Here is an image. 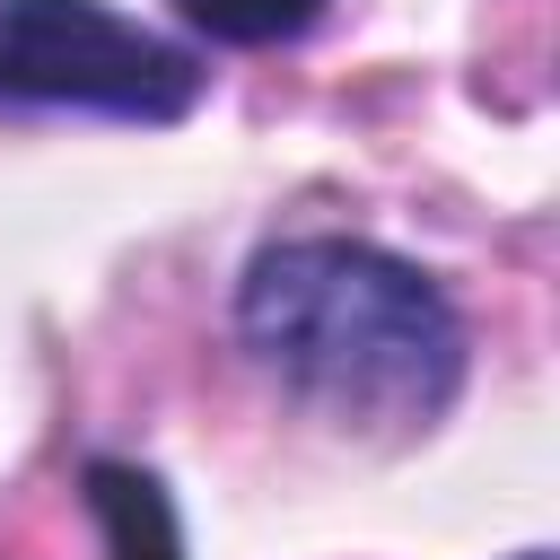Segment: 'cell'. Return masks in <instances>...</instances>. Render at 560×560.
<instances>
[{
	"mask_svg": "<svg viewBox=\"0 0 560 560\" xmlns=\"http://www.w3.org/2000/svg\"><path fill=\"white\" fill-rule=\"evenodd\" d=\"M175 9L219 44H289L324 18V0H175Z\"/></svg>",
	"mask_w": 560,
	"mask_h": 560,
	"instance_id": "obj_4",
	"label": "cell"
},
{
	"mask_svg": "<svg viewBox=\"0 0 560 560\" xmlns=\"http://www.w3.org/2000/svg\"><path fill=\"white\" fill-rule=\"evenodd\" d=\"M245 350L341 420H438L464 385V324L429 271L359 236H289L236 289Z\"/></svg>",
	"mask_w": 560,
	"mask_h": 560,
	"instance_id": "obj_1",
	"label": "cell"
},
{
	"mask_svg": "<svg viewBox=\"0 0 560 560\" xmlns=\"http://www.w3.org/2000/svg\"><path fill=\"white\" fill-rule=\"evenodd\" d=\"M525 560H551V551H525Z\"/></svg>",
	"mask_w": 560,
	"mask_h": 560,
	"instance_id": "obj_5",
	"label": "cell"
},
{
	"mask_svg": "<svg viewBox=\"0 0 560 560\" xmlns=\"http://www.w3.org/2000/svg\"><path fill=\"white\" fill-rule=\"evenodd\" d=\"M88 516L105 525V560H184L175 508L140 464H88Z\"/></svg>",
	"mask_w": 560,
	"mask_h": 560,
	"instance_id": "obj_3",
	"label": "cell"
},
{
	"mask_svg": "<svg viewBox=\"0 0 560 560\" xmlns=\"http://www.w3.org/2000/svg\"><path fill=\"white\" fill-rule=\"evenodd\" d=\"M0 96L175 122L201 96V61L131 18H114L105 0H0Z\"/></svg>",
	"mask_w": 560,
	"mask_h": 560,
	"instance_id": "obj_2",
	"label": "cell"
}]
</instances>
